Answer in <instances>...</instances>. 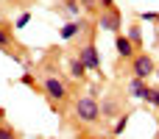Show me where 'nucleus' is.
Instances as JSON below:
<instances>
[{"instance_id":"nucleus-1","label":"nucleus","mask_w":159,"mask_h":139,"mask_svg":"<svg viewBox=\"0 0 159 139\" xmlns=\"http://www.w3.org/2000/svg\"><path fill=\"white\" fill-rule=\"evenodd\" d=\"M75 117H78L81 123H87V125L98 123V120H101V106H98V100H95L92 95L78 98V100H75Z\"/></svg>"},{"instance_id":"nucleus-2","label":"nucleus","mask_w":159,"mask_h":139,"mask_svg":"<svg viewBox=\"0 0 159 139\" xmlns=\"http://www.w3.org/2000/svg\"><path fill=\"white\" fill-rule=\"evenodd\" d=\"M154 72H157V64H154V59H151L148 53H137V56L131 59V78L145 81V78L154 75Z\"/></svg>"},{"instance_id":"nucleus-3","label":"nucleus","mask_w":159,"mask_h":139,"mask_svg":"<svg viewBox=\"0 0 159 139\" xmlns=\"http://www.w3.org/2000/svg\"><path fill=\"white\" fill-rule=\"evenodd\" d=\"M42 89H45V95L53 100V103H64L67 100V86H64V81H59L56 75H48L45 81H42Z\"/></svg>"},{"instance_id":"nucleus-4","label":"nucleus","mask_w":159,"mask_h":139,"mask_svg":"<svg viewBox=\"0 0 159 139\" xmlns=\"http://www.w3.org/2000/svg\"><path fill=\"white\" fill-rule=\"evenodd\" d=\"M87 70H92V72H98L101 70V53H98V47L92 45V42H87L81 50H78V56H75Z\"/></svg>"},{"instance_id":"nucleus-5","label":"nucleus","mask_w":159,"mask_h":139,"mask_svg":"<svg viewBox=\"0 0 159 139\" xmlns=\"http://www.w3.org/2000/svg\"><path fill=\"white\" fill-rule=\"evenodd\" d=\"M98 25H101L103 31H112V33H120V28H123V17H120V11H117V8L112 6V8H103V14H101Z\"/></svg>"},{"instance_id":"nucleus-6","label":"nucleus","mask_w":159,"mask_h":139,"mask_svg":"<svg viewBox=\"0 0 159 139\" xmlns=\"http://www.w3.org/2000/svg\"><path fill=\"white\" fill-rule=\"evenodd\" d=\"M129 95H131V98H137V100H148V103H151V98H154V89H151L145 81H140V78H131V81H129Z\"/></svg>"},{"instance_id":"nucleus-7","label":"nucleus","mask_w":159,"mask_h":139,"mask_svg":"<svg viewBox=\"0 0 159 139\" xmlns=\"http://www.w3.org/2000/svg\"><path fill=\"white\" fill-rule=\"evenodd\" d=\"M115 50H117V56H120V59H134V56H137V53H134L137 47H134L123 33H117V36H115Z\"/></svg>"},{"instance_id":"nucleus-8","label":"nucleus","mask_w":159,"mask_h":139,"mask_svg":"<svg viewBox=\"0 0 159 139\" xmlns=\"http://www.w3.org/2000/svg\"><path fill=\"white\" fill-rule=\"evenodd\" d=\"M81 28H84V22L81 20H73V22H64L61 25V31H59V36L67 42V39H73V36H78L81 33Z\"/></svg>"},{"instance_id":"nucleus-9","label":"nucleus","mask_w":159,"mask_h":139,"mask_svg":"<svg viewBox=\"0 0 159 139\" xmlns=\"http://www.w3.org/2000/svg\"><path fill=\"white\" fill-rule=\"evenodd\" d=\"M11 31H14V28L0 25V50H6V53H11V50H8V47H11Z\"/></svg>"},{"instance_id":"nucleus-10","label":"nucleus","mask_w":159,"mask_h":139,"mask_svg":"<svg viewBox=\"0 0 159 139\" xmlns=\"http://www.w3.org/2000/svg\"><path fill=\"white\" fill-rule=\"evenodd\" d=\"M126 39H129L134 47H140V45H143V31H140V25H131V28H129V36H126Z\"/></svg>"},{"instance_id":"nucleus-11","label":"nucleus","mask_w":159,"mask_h":139,"mask_svg":"<svg viewBox=\"0 0 159 139\" xmlns=\"http://www.w3.org/2000/svg\"><path fill=\"white\" fill-rule=\"evenodd\" d=\"M70 75H73V78H84V75H87V67H84L78 59H70Z\"/></svg>"},{"instance_id":"nucleus-12","label":"nucleus","mask_w":159,"mask_h":139,"mask_svg":"<svg viewBox=\"0 0 159 139\" xmlns=\"http://www.w3.org/2000/svg\"><path fill=\"white\" fill-rule=\"evenodd\" d=\"M31 22V11H22L20 17H17V22H14V31H20V28H25Z\"/></svg>"},{"instance_id":"nucleus-13","label":"nucleus","mask_w":159,"mask_h":139,"mask_svg":"<svg viewBox=\"0 0 159 139\" xmlns=\"http://www.w3.org/2000/svg\"><path fill=\"white\" fill-rule=\"evenodd\" d=\"M126 125H129V114H120V120L115 123V137H120L126 131Z\"/></svg>"},{"instance_id":"nucleus-14","label":"nucleus","mask_w":159,"mask_h":139,"mask_svg":"<svg viewBox=\"0 0 159 139\" xmlns=\"http://www.w3.org/2000/svg\"><path fill=\"white\" fill-rule=\"evenodd\" d=\"M64 11H67L70 17H78V11H81V6H78V0H67V3H64Z\"/></svg>"},{"instance_id":"nucleus-15","label":"nucleus","mask_w":159,"mask_h":139,"mask_svg":"<svg viewBox=\"0 0 159 139\" xmlns=\"http://www.w3.org/2000/svg\"><path fill=\"white\" fill-rule=\"evenodd\" d=\"M0 139H14V131L8 125H0Z\"/></svg>"},{"instance_id":"nucleus-16","label":"nucleus","mask_w":159,"mask_h":139,"mask_svg":"<svg viewBox=\"0 0 159 139\" xmlns=\"http://www.w3.org/2000/svg\"><path fill=\"white\" fill-rule=\"evenodd\" d=\"M81 6H84L87 11H95V8H98V0H81Z\"/></svg>"},{"instance_id":"nucleus-17","label":"nucleus","mask_w":159,"mask_h":139,"mask_svg":"<svg viewBox=\"0 0 159 139\" xmlns=\"http://www.w3.org/2000/svg\"><path fill=\"white\" fill-rule=\"evenodd\" d=\"M157 17L159 14H154V11H143V20H145V22H157Z\"/></svg>"},{"instance_id":"nucleus-18","label":"nucleus","mask_w":159,"mask_h":139,"mask_svg":"<svg viewBox=\"0 0 159 139\" xmlns=\"http://www.w3.org/2000/svg\"><path fill=\"white\" fill-rule=\"evenodd\" d=\"M98 6H101V8H112V6H115V0H98Z\"/></svg>"},{"instance_id":"nucleus-19","label":"nucleus","mask_w":159,"mask_h":139,"mask_svg":"<svg viewBox=\"0 0 159 139\" xmlns=\"http://www.w3.org/2000/svg\"><path fill=\"white\" fill-rule=\"evenodd\" d=\"M151 103H154V106L159 109V89H154V98H151Z\"/></svg>"},{"instance_id":"nucleus-20","label":"nucleus","mask_w":159,"mask_h":139,"mask_svg":"<svg viewBox=\"0 0 159 139\" xmlns=\"http://www.w3.org/2000/svg\"><path fill=\"white\" fill-rule=\"evenodd\" d=\"M157 78H159V67H157Z\"/></svg>"},{"instance_id":"nucleus-21","label":"nucleus","mask_w":159,"mask_h":139,"mask_svg":"<svg viewBox=\"0 0 159 139\" xmlns=\"http://www.w3.org/2000/svg\"><path fill=\"white\" fill-rule=\"evenodd\" d=\"M157 28H159V17H157Z\"/></svg>"},{"instance_id":"nucleus-22","label":"nucleus","mask_w":159,"mask_h":139,"mask_svg":"<svg viewBox=\"0 0 159 139\" xmlns=\"http://www.w3.org/2000/svg\"><path fill=\"white\" fill-rule=\"evenodd\" d=\"M112 139H117V137H112Z\"/></svg>"}]
</instances>
